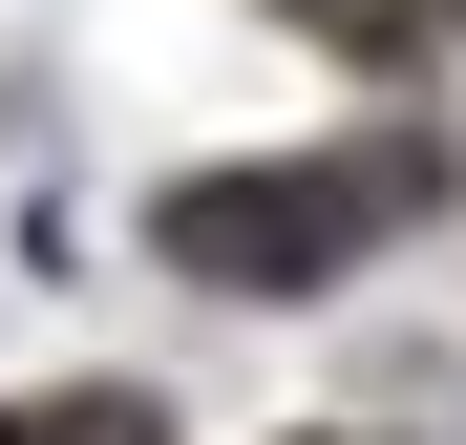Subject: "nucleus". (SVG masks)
Returning <instances> with one entry per match:
<instances>
[{"mask_svg": "<svg viewBox=\"0 0 466 445\" xmlns=\"http://www.w3.org/2000/svg\"><path fill=\"white\" fill-rule=\"evenodd\" d=\"M424 191H445V148H424V127L276 148V170H191V191H170V276H212V297H319L339 255H381V234H403Z\"/></svg>", "mask_w": 466, "mask_h": 445, "instance_id": "obj_1", "label": "nucleus"}, {"mask_svg": "<svg viewBox=\"0 0 466 445\" xmlns=\"http://www.w3.org/2000/svg\"><path fill=\"white\" fill-rule=\"evenodd\" d=\"M0 445H170L127 382H64V403H0Z\"/></svg>", "mask_w": 466, "mask_h": 445, "instance_id": "obj_2", "label": "nucleus"}, {"mask_svg": "<svg viewBox=\"0 0 466 445\" xmlns=\"http://www.w3.org/2000/svg\"><path fill=\"white\" fill-rule=\"evenodd\" d=\"M319 22H360V43H403V22H466V0H319Z\"/></svg>", "mask_w": 466, "mask_h": 445, "instance_id": "obj_3", "label": "nucleus"}]
</instances>
